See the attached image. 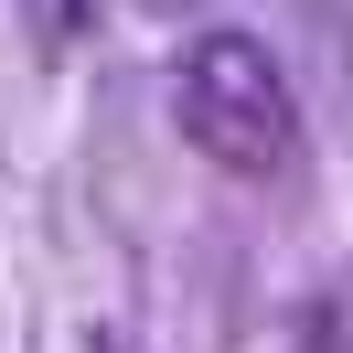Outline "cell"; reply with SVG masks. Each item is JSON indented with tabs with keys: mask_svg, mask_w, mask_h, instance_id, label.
<instances>
[{
	"mask_svg": "<svg viewBox=\"0 0 353 353\" xmlns=\"http://www.w3.org/2000/svg\"><path fill=\"white\" fill-rule=\"evenodd\" d=\"M172 139L225 182H257V193L289 182L310 129H300V86H289L279 43L246 32V22L182 32V54H172Z\"/></svg>",
	"mask_w": 353,
	"mask_h": 353,
	"instance_id": "1",
	"label": "cell"
},
{
	"mask_svg": "<svg viewBox=\"0 0 353 353\" xmlns=\"http://www.w3.org/2000/svg\"><path fill=\"white\" fill-rule=\"evenodd\" d=\"M97 353H118V343H97Z\"/></svg>",
	"mask_w": 353,
	"mask_h": 353,
	"instance_id": "3",
	"label": "cell"
},
{
	"mask_svg": "<svg viewBox=\"0 0 353 353\" xmlns=\"http://www.w3.org/2000/svg\"><path fill=\"white\" fill-rule=\"evenodd\" d=\"M97 22H108V0H22V32H32V54H43V65H65Z\"/></svg>",
	"mask_w": 353,
	"mask_h": 353,
	"instance_id": "2",
	"label": "cell"
}]
</instances>
